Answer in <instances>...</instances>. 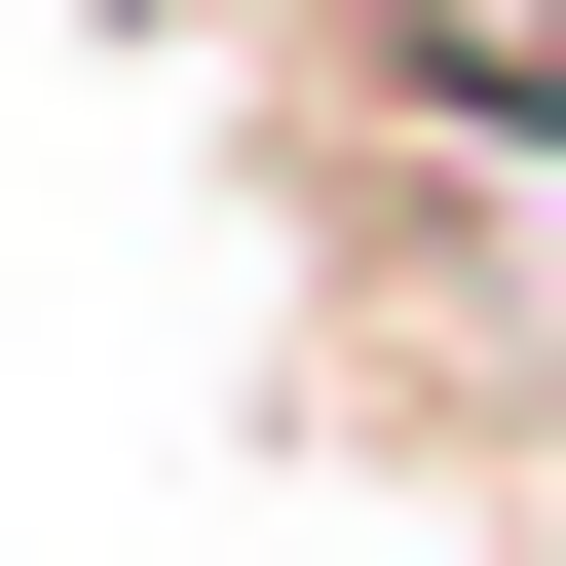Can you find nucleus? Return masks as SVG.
I'll use <instances>...</instances> for the list:
<instances>
[{"mask_svg":"<svg viewBox=\"0 0 566 566\" xmlns=\"http://www.w3.org/2000/svg\"><path fill=\"white\" fill-rule=\"evenodd\" d=\"M378 39H416L453 114H566V0H378Z\"/></svg>","mask_w":566,"mask_h":566,"instance_id":"obj_1","label":"nucleus"}]
</instances>
